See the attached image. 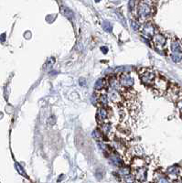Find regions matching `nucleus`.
Masks as SVG:
<instances>
[{
	"label": "nucleus",
	"instance_id": "f257e3e1",
	"mask_svg": "<svg viewBox=\"0 0 182 183\" xmlns=\"http://www.w3.org/2000/svg\"><path fill=\"white\" fill-rule=\"evenodd\" d=\"M151 4L152 2H149V1H141L138 3L137 8H136V15L140 21L147 22L153 16L154 7H153V6H151Z\"/></svg>",
	"mask_w": 182,
	"mask_h": 183
},
{
	"label": "nucleus",
	"instance_id": "f03ea898",
	"mask_svg": "<svg viewBox=\"0 0 182 183\" xmlns=\"http://www.w3.org/2000/svg\"><path fill=\"white\" fill-rule=\"evenodd\" d=\"M157 73L148 68H144L139 72V76H140V80L143 84H145L147 87H152L154 82L156 80Z\"/></svg>",
	"mask_w": 182,
	"mask_h": 183
},
{
	"label": "nucleus",
	"instance_id": "7ed1b4c3",
	"mask_svg": "<svg viewBox=\"0 0 182 183\" xmlns=\"http://www.w3.org/2000/svg\"><path fill=\"white\" fill-rule=\"evenodd\" d=\"M152 88H153V90H154V92H156L157 93H163L168 89V82L167 79L157 75L156 80L154 82V84H153V86H152Z\"/></svg>",
	"mask_w": 182,
	"mask_h": 183
},
{
	"label": "nucleus",
	"instance_id": "20e7f679",
	"mask_svg": "<svg viewBox=\"0 0 182 183\" xmlns=\"http://www.w3.org/2000/svg\"><path fill=\"white\" fill-rule=\"evenodd\" d=\"M118 82L121 87L124 89L131 88L134 84V80L128 72H122L118 77Z\"/></svg>",
	"mask_w": 182,
	"mask_h": 183
},
{
	"label": "nucleus",
	"instance_id": "39448f33",
	"mask_svg": "<svg viewBox=\"0 0 182 183\" xmlns=\"http://www.w3.org/2000/svg\"><path fill=\"white\" fill-rule=\"evenodd\" d=\"M133 171V176L135 178L136 180L138 182H144L147 179V169L146 166H143L135 169H132Z\"/></svg>",
	"mask_w": 182,
	"mask_h": 183
},
{
	"label": "nucleus",
	"instance_id": "423d86ee",
	"mask_svg": "<svg viewBox=\"0 0 182 183\" xmlns=\"http://www.w3.org/2000/svg\"><path fill=\"white\" fill-rule=\"evenodd\" d=\"M157 34V28L154 24L151 22H146L145 25L142 27V35L147 38H152Z\"/></svg>",
	"mask_w": 182,
	"mask_h": 183
},
{
	"label": "nucleus",
	"instance_id": "0eeeda50",
	"mask_svg": "<svg viewBox=\"0 0 182 183\" xmlns=\"http://www.w3.org/2000/svg\"><path fill=\"white\" fill-rule=\"evenodd\" d=\"M152 42L154 44V47L157 51H163L164 50V47L166 45L167 40L165 36H163L162 34L157 33L154 37L152 38Z\"/></svg>",
	"mask_w": 182,
	"mask_h": 183
},
{
	"label": "nucleus",
	"instance_id": "6e6552de",
	"mask_svg": "<svg viewBox=\"0 0 182 183\" xmlns=\"http://www.w3.org/2000/svg\"><path fill=\"white\" fill-rule=\"evenodd\" d=\"M182 174V169L178 166H172L167 169V177L168 179L176 180Z\"/></svg>",
	"mask_w": 182,
	"mask_h": 183
},
{
	"label": "nucleus",
	"instance_id": "1a4fd4ad",
	"mask_svg": "<svg viewBox=\"0 0 182 183\" xmlns=\"http://www.w3.org/2000/svg\"><path fill=\"white\" fill-rule=\"evenodd\" d=\"M107 96H108L109 101L113 103H116V104H120L123 102V96H122V93L119 91L111 89L109 91Z\"/></svg>",
	"mask_w": 182,
	"mask_h": 183
},
{
	"label": "nucleus",
	"instance_id": "9d476101",
	"mask_svg": "<svg viewBox=\"0 0 182 183\" xmlns=\"http://www.w3.org/2000/svg\"><path fill=\"white\" fill-rule=\"evenodd\" d=\"M100 131L103 133V136L107 137H113V126L110 123L104 122L102 124H100Z\"/></svg>",
	"mask_w": 182,
	"mask_h": 183
},
{
	"label": "nucleus",
	"instance_id": "9b49d317",
	"mask_svg": "<svg viewBox=\"0 0 182 183\" xmlns=\"http://www.w3.org/2000/svg\"><path fill=\"white\" fill-rule=\"evenodd\" d=\"M170 49H171V54L182 53V41L180 40H178V38H175L171 42Z\"/></svg>",
	"mask_w": 182,
	"mask_h": 183
},
{
	"label": "nucleus",
	"instance_id": "f8f14e48",
	"mask_svg": "<svg viewBox=\"0 0 182 183\" xmlns=\"http://www.w3.org/2000/svg\"><path fill=\"white\" fill-rule=\"evenodd\" d=\"M108 111L106 110V108L104 107H100L97 111V121L99 123V124H102L103 123H104L108 118Z\"/></svg>",
	"mask_w": 182,
	"mask_h": 183
},
{
	"label": "nucleus",
	"instance_id": "ddd939ff",
	"mask_svg": "<svg viewBox=\"0 0 182 183\" xmlns=\"http://www.w3.org/2000/svg\"><path fill=\"white\" fill-rule=\"evenodd\" d=\"M154 182L155 183H170V180L168 177L162 173H156L154 176Z\"/></svg>",
	"mask_w": 182,
	"mask_h": 183
},
{
	"label": "nucleus",
	"instance_id": "4468645a",
	"mask_svg": "<svg viewBox=\"0 0 182 183\" xmlns=\"http://www.w3.org/2000/svg\"><path fill=\"white\" fill-rule=\"evenodd\" d=\"M106 87H109V86H108V81L105 79H99L94 84V88L97 91H101Z\"/></svg>",
	"mask_w": 182,
	"mask_h": 183
},
{
	"label": "nucleus",
	"instance_id": "2eb2a0df",
	"mask_svg": "<svg viewBox=\"0 0 182 183\" xmlns=\"http://www.w3.org/2000/svg\"><path fill=\"white\" fill-rule=\"evenodd\" d=\"M61 13H62L63 16H65L66 17H68L69 19H72V17H73V13H72V11L71 10L69 7L62 6V7H61Z\"/></svg>",
	"mask_w": 182,
	"mask_h": 183
},
{
	"label": "nucleus",
	"instance_id": "dca6fc26",
	"mask_svg": "<svg viewBox=\"0 0 182 183\" xmlns=\"http://www.w3.org/2000/svg\"><path fill=\"white\" fill-rule=\"evenodd\" d=\"M98 101L99 103L103 105V107L105 106V105H107L108 103H109V99H108V96L105 94V93H103L99 96V98H98Z\"/></svg>",
	"mask_w": 182,
	"mask_h": 183
},
{
	"label": "nucleus",
	"instance_id": "f3484780",
	"mask_svg": "<svg viewBox=\"0 0 182 183\" xmlns=\"http://www.w3.org/2000/svg\"><path fill=\"white\" fill-rule=\"evenodd\" d=\"M92 137H93L94 139H96V140H102L103 137V135L100 130H94L92 132Z\"/></svg>",
	"mask_w": 182,
	"mask_h": 183
},
{
	"label": "nucleus",
	"instance_id": "a211bd4d",
	"mask_svg": "<svg viewBox=\"0 0 182 183\" xmlns=\"http://www.w3.org/2000/svg\"><path fill=\"white\" fill-rule=\"evenodd\" d=\"M171 59L174 62L178 63L182 60V53H176V54H171Z\"/></svg>",
	"mask_w": 182,
	"mask_h": 183
},
{
	"label": "nucleus",
	"instance_id": "6ab92c4d",
	"mask_svg": "<svg viewBox=\"0 0 182 183\" xmlns=\"http://www.w3.org/2000/svg\"><path fill=\"white\" fill-rule=\"evenodd\" d=\"M120 175L123 176V177H127L129 176V173H130V168L128 167H124V168H122L119 171Z\"/></svg>",
	"mask_w": 182,
	"mask_h": 183
},
{
	"label": "nucleus",
	"instance_id": "aec40b11",
	"mask_svg": "<svg viewBox=\"0 0 182 183\" xmlns=\"http://www.w3.org/2000/svg\"><path fill=\"white\" fill-rule=\"evenodd\" d=\"M131 26H132V28L134 30H139V28H140V24L138 21L136 20H132L131 21Z\"/></svg>",
	"mask_w": 182,
	"mask_h": 183
},
{
	"label": "nucleus",
	"instance_id": "412c9836",
	"mask_svg": "<svg viewBox=\"0 0 182 183\" xmlns=\"http://www.w3.org/2000/svg\"><path fill=\"white\" fill-rule=\"evenodd\" d=\"M177 107L180 112V114L182 115V94L179 96V98L177 100Z\"/></svg>",
	"mask_w": 182,
	"mask_h": 183
},
{
	"label": "nucleus",
	"instance_id": "4be33fe9",
	"mask_svg": "<svg viewBox=\"0 0 182 183\" xmlns=\"http://www.w3.org/2000/svg\"><path fill=\"white\" fill-rule=\"evenodd\" d=\"M16 169H17V170L18 172H20V174H21V175L24 176V177H27V174L25 173V171H24V169H22V167H21L20 164H18V163H17V164H16Z\"/></svg>",
	"mask_w": 182,
	"mask_h": 183
},
{
	"label": "nucleus",
	"instance_id": "5701e85b",
	"mask_svg": "<svg viewBox=\"0 0 182 183\" xmlns=\"http://www.w3.org/2000/svg\"><path fill=\"white\" fill-rule=\"evenodd\" d=\"M48 123H49L50 124H51V126H53L54 124H56V117L54 116V115H52V116H51L49 118V120H48Z\"/></svg>",
	"mask_w": 182,
	"mask_h": 183
},
{
	"label": "nucleus",
	"instance_id": "b1692460",
	"mask_svg": "<svg viewBox=\"0 0 182 183\" xmlns=\"http://www.w3.org/2000/svg\"><path fill=\"white\" fill-rule=\"evenodd\" d=\"M79 82H80V85H81V86H84V85L86 84V81H85L83 78H81L80 81H79Z\"/></svg>",
	"mask_w": 182,
	"mask_h": 183
}]
</instances>
